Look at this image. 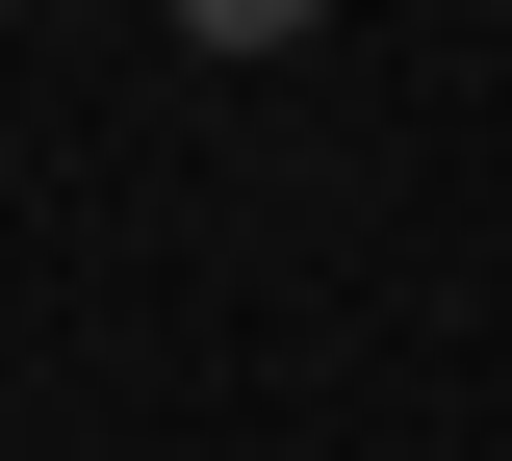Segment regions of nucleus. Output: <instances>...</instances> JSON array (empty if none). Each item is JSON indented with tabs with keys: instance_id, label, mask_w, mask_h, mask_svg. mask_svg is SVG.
Segmentation results:
<instances>
[{
	"instance_id": "1",
	"label": "nucleus",
	"mask_w": 512,
	"mask_h": 461,
	"mask_svg": "<svg viewBox=\"0 0 512 461\" xmlns=\"http://www.w3.org/2000/svg\"><path fill=\"white\" fill-rule=\"evenodd\" d=\"M154 26H205V52H282V26H333V0H154Z\"/></svg>"
}]
</instances>
